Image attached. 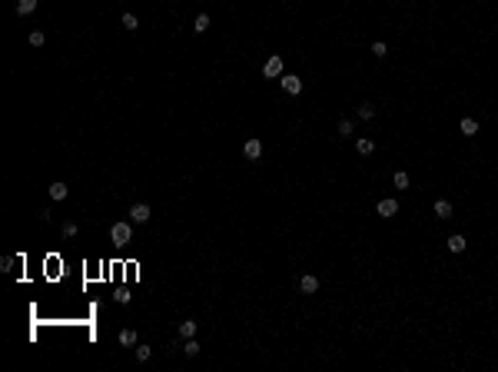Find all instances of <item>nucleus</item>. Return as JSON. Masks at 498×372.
I'll return each instance as SVG.
<instances>
[{"instance_id":"23","label":"nucleus","mask_w":498,"mask_h":372,"mask_svg":"<svg viewBox=\"0 0 498 372\" xmlns=\"http://www.w3.org/2000/svg\"><path fill=\"white\" fill-rule=\"evenodd\" d=\"M183 353H186V355H200V342H196V339H186Z\"/></svg>"},{"instance_id":"1","label":"nucleus","mask_w":498,"mask_h":372,"mask_svg":"<svg viewBox=\"0 0 498 372\" xmlns=\"http://www.w3.org/2000/svg\"><path fill=\"white\" fill-rule=\"evenodd\" d=\"M110 240H113V246H127V242L133 240V220L113 223V226H110Z\"/></svg>"},{"instance_id":"13","label":"nucleus","mask_w":498,"mask_h":372,"mask_svg":"<svg viewBox=\"0 0 498 372\" xmlns=\"http://www.w3.org/2000/svg\"><path fill=\"white\" fill-rule=\"evenodd\" d=\"M459 127H461V133H465V136H475V133H479V120H472V116H465V120H461Z\"/></svg>"},{"instance_id":"19","label":"nucleus","mask_w":498,"mask_h":372,"mask_svg":"<svg viewBox=\"0 0 498 372\" xmlns=\"http://www.w3.org/2000/svg\"><path fill=\"white\" fill-rule=\"evenodd\" d=\"M76 233H80V226H76L74 220H67V223H63V240H74Z\"/></svg>"},{"instance_id":"15","label":"nucleus","mask_w":498,"mask_h":372,"mask_svg":"<svg viewBox=\"0 0 498 372\" xmlns=\"http://www.w3.org/2000/svg\"><path fill=\"white\" fill-rule=\"evenodd\" d=\"M193 335H196V322H193V319L180 322V339H193Z\"/></svg>"},{"instance_id":"14","label":"nucleus","mask_w":498,"mask_h":372,"mask_svg":"<svg viewBox=\"0 0 498 372\" xmlns=\"http://www.w3.org/2000/svg\"><path fill=\"white\" fill-rule=\"evenodd\" d=\"M392 183H395V189H408V186H412V180H408L406 169H399V173L392 176Z\"/></svg>"},{"instance_id":"25","label":"nucleus","mask_w":498,"mask_h":372,"mask_svg":"<svg viewBox=\"0 0 498 372\" xmlns=\"http://www.w3.org/2000/svg\"><path fill=\"white\" fill-rule=\"evenodd\" d=\"M339 136H352V120H339Z\"/></svg>"},{"instance_id":"10","label":"nucleus","mask_w":498,"mask_h":372,"mask_svg":"<svg viewBox=\"0 0 498 372\" xmlns=\"http://www.w3.org/2000/svg\"><path fill=\"white\" fill-rule=\"evenodd\" d=\"M355 149H359L362 156H369V153H375V140H369V136H359V140H355Z\"/></svg>"},{"instance_id":"7","label":"nucleus","mask_w":498,"mask_h":372,"mask_svg":"<svg viewBox=\"0 0 498 372\" xmlns=\"http://www.w3.org/2000/svg\"><path fill=\"white\" fill-rule=\"evenodd\" d=\"M242 156H246V160H259V156H262V143H259L256 136H253V140H246V147H242Z\"/></svg>"},{"instance_id":"21","label":"nucleus","mask_w":498,"mask_h":372,"mask_svg":"<svg viewBox=\"0 0 498 372\" xmlns=\"http://www.w3.org/2000/svg\"><path fill=\"white\" fill-rule=\"evenodd\" d=\"M43 43H47V34L43 30H34L30 34V47H43Z\"/></svg>"},{"instance_id":"3","label":"nucleus","mask_w":498,"mask_h":372,"mask_svg":"<svg viewBox=\"0 0 498 372\" xmlns=\"http://www.w3.org/2000/svg\"><path fill=\"white\" fill-rule=\"evenodd\" d=\"M279 83H282V90L289 93V96L302 93V76H295V74H282V76H279Z\"/></svg>"},{"instance_id":"12","label":"nucleus","mask_w":498,"mask_h":372,"mask_svg":"<svg viewBox=\"0 0 498 372\" xmlns=\"http://www.w3.org/2000/svg\"><path fill=\"white\" fill-rule=\"evenodd\" d=\"M209 27H213V20H209V14H200V17L193 20V30H196V34H206Z\"/></svg>"},{"instance_id":"4","label":"nucleus","mask_w":498,"mask_h":372,"mask_svg":"<svg viewBox=\"0 0 498 372\" xmlns=\"http://www.w3.org/2000/svg\"><path fill=\"white\" fill-rule=\"evenodd\" d=\"M149 213H153V209H149L147 203H133V206H129V220H133V223H149Z\"/></svg>"},{"instance_id":"2","label":"nucleus","mask_w":498,"mask_h":372,"mask_svg":"<svg viewBox=\"0 0 498 372\" xmlns=\"http://www.w3.org/2000/svg\"><path fill=\"white\" fill-rule=\"evenodd\" d=\"M286 74V67H282V56L273 54L266 63H262V76H269V80H279V76Z\"/></svg>"},{"instance_id":"20","label":"nucleus","mask_w":498,"mask_h":372,"mask_svg":"<svg viewBox=\"0 0 498 372\" xmlns=\"http://www.w3.org/2000/svg\"><path fill=\"white\" fill-rule=\"evenodd\" d=\"M123 27H127V30H136V27H140V17L127 10V14H123Z\"/></svg>"},{"instance_id":"5","label":"nucleus","mask_w":498,"mask_h":372,"mask_svg":"<svg viewBox=\"0 0 498 372\" xmlns=\"http://www.w3.org/2000/svg\"><path fill=\"white\" fill-rule=\"evenodd\" d=\"M375 213H379L382 220H392V216L399 213V203H395V200H379V206H375Z\"/></svg>"},{"instance_id":"18","label":"nucleus","mask_w":498,"mask_h":372,"mask_svg":"<svg viewBox=\"0 0 498 372\" xmlns=\"http://www.w3.org/2000/svg\"><path fill=\"white\" fill-rule=\"evenodd\" d=\"M120 346H136V329H120Z\"/></svg>"},{"instance_id":"17","label":"nucleus","mask_w":498,"mask_h":372,"mask_svg":"<svg viewBox=\"0 0 498 372\" xmlns=\"http://www.w3.org/2000/svg\"><path fill=\"white\" fill-rule=\"evenodd\" d=\"M37 10V0H17V14L20 17H27V14H34Z\"/></svg>"},{"instance_id":"6","label":"nucleus","mask_w":498,"mask_h":372,"mask_svg":"<svg viewBox=\"0 0 498 372\" xmlns=\"http://www.w3.org/2000/svg\"><path fill=\"white\" fill-rule=\"evenodd\" d=\"M299 293H306V296H313V293H319V279H315L313 273H306V276L299 279Z\"/></svg>"},{"instance_id":"22","label":"nucleus","mask_w":498,"mask_h":372,"mask_svg":"<svg viewBox=\"0 0 498 372\" xmlns=\"http://www.w3.org/2000/svg\"><path fill=\"white\" fill-rule=\"evenodd\" d=\"M386 54H388V47L382 43V40H375V43H372V56H379V60H382Z\"/></svg>"},{"instance_id":"24","label":"nucleus","mask_w":498,"mask_h":372,"mask_svg":"<svg viewBox=\"0 0 498 372\" xmlns=\"http://www.w3.org/2000/svg\"><path fill=\"white\" fill-rule=\"evenodd\" d=\"M149 355H153L149 346H136V359H140V362H149Z\"/></svg>"},{"instance_id":"16","label":"nucleus","mask_w":498,"mask_h":372,"mask_svg":"<svg viewBox=\"0 0 498 372\" xmlns=\"http://www.w3.org/2000/svg\"><path fill=\"white\" fill-rule=\"evenodd\" d=\"M355 116H359V120H372V116H375V107H372V103H359V107H355Z\"/></svg>"},{"instance_id":"8","label":"nucleus","mask_w":498,"mask_h":372,"mask_svg":"<svg viewBox=\"0 0 498 372\" xmlns=\"http://www.w3.org/2000/svg\"><path fill=\"white\" fill-rule=\"evenodd\" d=\"M432 209H435V216H439V220H452V203H448V200H435V206H432Z\"/></svg>"},{"instance_id":"27","label":"nucleus","mask_w":498,"mask_h":372,"mask_svg":"<svg viewBox=\"0 0 498 372\" xmlns=\"http://www.w3.org/2000/svg\"><path fill=\"white\" fill-rule=\"evenodd\" d=\"M129 296H133V293H127V289H120V293H113V299H116V302H129Z\"/></svg>"},{"instance_id":"26","label":"nucleus","mask_w":498,"mask_h":372,"mask_svg":"<svg viewBox=\"0 0 498 372\" xmlns=\"http://www.w3.org/2000/svg\"><path fill=\"white\" fill-rule=\"evenodd\" d=\"M14 262H17V256H3V260H0V269H3V273H10V269H14Z\"/></svg>"},{"instance_id":"9","label":"nucleus","mask_w":498,"mask_h":372,"mask_svg":"<svg viewBox=\"0 0 498 372\" xmlns=\"http://www.w3.org/2000/svg\"><path fill=\"white\" fill-rule=\"evenodd\" d=\"M67 196H70V186H67V183H54V186H50V200L60 203V200H67Z\"/></svg>"},{"instance_id":"11","label":"nucleus","mask_w":498,"mask_h":372,"mask_svg":"<svg viewBox=\"0 0 498 372\" xmlns=\"http://www.w3.org/2000/svg\"><path fill=\"white\" fill-rule=\"evenodd\" d=\"M445 246H448V249H452V253H465V246H468V240H465V236H459V233H455V236H448V242H445Z\"/></svg>"}]
</instances>
